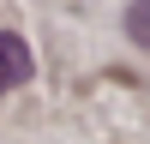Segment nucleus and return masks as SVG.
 Instances as JSON below:
<instances>
[{
	"instance_id": "f257e3e1",
	"label": "nucleus",
	"mask_w": 150,
	"mask_h": 144,
	"mask_svg": "<svg viewBox=\"0 0 150 144\" xmlns=\"http://www.w3.org/2000/svg\"><path fill=\"white\" fill-rule=\"evenodd\" d=\"M30 78V48L24 36H0V90H18Z\"/></svg>"
},
{
	"instance_id": "f03ea898",
	"label": "nucleus",
	"mask_w": 150,
	"mask_h": 144,
	"mask_svg": "<svg viewBox=\"0 0 150 144\" xmlns=\"http://www.w3.org/2000/svg\"><path fill=\"white\" fill-rule=\"evenodd\" d=\"M126 36L138 48H150V0H132V6H126Z\"/></svg>"
}]
</instances>
